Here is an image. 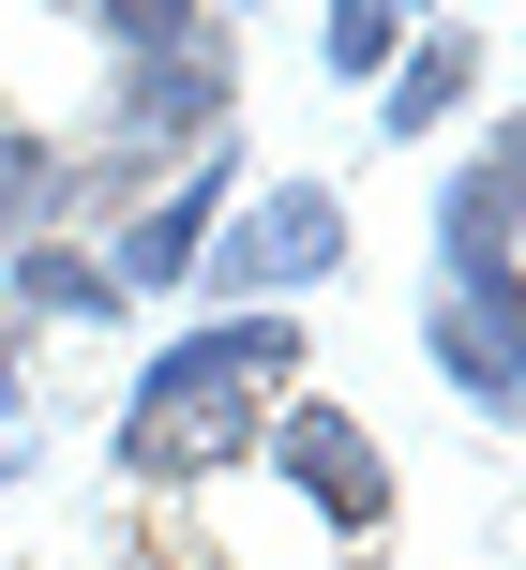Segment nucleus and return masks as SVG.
<instances>
[{
    "instance_id": "nucleus-11",
    "label": "nucleus",
    "mask_w": 526,
    "mask_h": 570,
    "mask_svg": "<svg viewBox=\"0 0 526 570\" xmlns=\"http://www.w3.org/2000/svg\"><path fill=\"white\" fill-rule=\"evenodd\" d=\"M407 30H421V0H331V16H316V76L331 90H391Z\"/></svg>"
},
{
    "instance_id": "nucleus-7",
    "label": "nucleus",
    "mask_w": 526,
    "mask_h": 570,
    "mask_svg": "<svg viewBox=\"0 0 526 570\" xmlns=\"http://www.w3.org/2000/svg\"><path fill=\"white\" fill-rule=\"evenodd\" d=\"M467 90H481V30H467V16H421L377 106H391V136H451V120H467Z\"/></svg>"
},
{
    "instance_id": "nucleus-2",
    "label": "nucleus",
    "mask_w": 526,
    "mask_h": 570,
    "mask_svg": "<svg viewBox=\"0 0 526 570\" xmlns=\"http://www.w3.org/2000/svg\"><path fill=\"white\" fill-rule=\"evenodd\" d=\"M347 256H361V226H347V196H331V180H256V196L211 226L196 285H211V315H301Z\"/></svg>"
},
{
    "instance_id": "nucleus-10",
    "label": "nucleus",
    "mask_w": 526,
    "mask_h": 570,
    "mask_svg": "<svg viewBox=\"0 0 526 570\" xmlns=\"http://www.w3.org/2000/svg\"><path fill=\"white\" fill-rule=\"evenodd\" d=\"M90 60H106V76H136V60H181V46H211V30H226V16H211V0H90Z\"/></svg>"
},
{
    "instance_id": "nucleus-5",
    "label": "nucleus",
    "mask_w": 526,
    "mask_h": 570,
    "mask_svg": "<svg viewBox=\"0 0 526 570\" xmlns=\"http://www.w3.org/2000/svg\"><path fill=\"white\" fill-rule=\"evenodd\" d=\"M226 210H241V166H226V150H211V166H181V180H166V196H150V210H120V226L90 240V256H106V285H120V301H181Z\"/></svg>"
},
{
    "instance_id": "nucleus-6",
    "label": "nucleus",
    "mask_w": 526,
    "mask_h": 570,
    "mask_svg": "<svg viewBox=\"0 0 526 570\" xmlns=\"http://www.w3.org/2000/svg\"><path fill=\"white\" fill-rule=\"evenodd\" d=\"M481 271H526V210H512V180L467 150V166L437 180V285H481Z\"/></svg>"
},
{
    "instance_id": "nucleus-3",
    "label": "nucleus",
    "mask_w": 526,
    "mask_h": 570,
    "mask_svg": "<svg viewBox=\"0 0 526 570\" xmlns=\"http://www.w3.org/2000/svg\"><path fill=\"white\" fill-rule=\"evenodd\" d=\"M256 465H271V481H286L347 556H391V511H407V495H391V451H377V435H361L331 391H286V405H271Z\"/></svg>"
},
{
    "instance_id": "nucleus-8",
    "label": "nucleus",
    "mask_w": 526,
    "mask_h": 570,
    "mask_svg": "<svg viewBox=\"0 0 526 570\" xmlns=\"http://www.w3.org/2000/svg\"><path fill=\"white\" fill-rule=\"evenodd\" d=\"M0 301L46 315V331H106L120 285H106V256H90V240H0Z\"/></svg>"
},
{
    "instance_id": "nucleus-1",
    "label": "nucleus",
    "mask_w": 526,
    "mask_h": 570,
    "mask_svg": "<svg viewBox=\"0 0 526 570\" xmlns=\"http://www.w3.org/2000/svg\"><path fill=\"white\" fill-rule=\"evenodd\" d=\"M316 391V345H301V315H196L181 345H150L136 391H120V481L136 495H211L226 465H256L271 405Z\"/></svg>"
},
{
    "instance_id": "nucleus-12",
    "label": "nucleus",
    "mask_w": 526,
    "mask_h": 570,
    "mask_svg": "<svg viewBox=\"0 0 526 570\" xmlns=\"http://www.w3.org/2000/svg\"><path fill=\"white\" fill-rule=\"evenodd\" d=\"M481 166H497V180H512V210H526V106L497 120V136H481Z\"/></svg>"
},
{
    "instance_id": "nucleus-4",
    "label": "nucleus",
    "mask_w": 526,
    "mask_h": 570,
    "mask_svg": "<svg viewBox=\"0 0 526 570\" xmlns=\"http://www.w3.org/2000/svg\"><path fill=\"white\" fill-rule=\"evenodd\" d=\"M421 345H437V375H451L497 435H526V271L437 285V301H421Z\"/></svg>"
},
{
    "instance_id": "nucleus-13",
    "label": "nucleus",
    "mask_w": 526,
    "mask_h": 570,
    "mask_svg": "<svg viewBox=\"0 0 526 570\" xmlns=\"http://www.w3.org/2000/svg\"><path fill=\"white\" fill-rule=\"evenodd\" d=\"M16 465H30V451H16V435H0V495H16Z\"/></svg>"
},
{
    "instance_id": "nucleus-9",
    "label": "nucleus",
    "mask_w": 526,
    "mask_h": 570,
    "mask_svg": "<svg viewBox=\"0 0 526 570\" xmlns=\"http://www.w3.org/2000/svg\"><path fill=\"white\" fill-rule=\"evenodd\" d=\"M0 240H76V150L0 120Z\"/></svg>"
}]
</instances>
